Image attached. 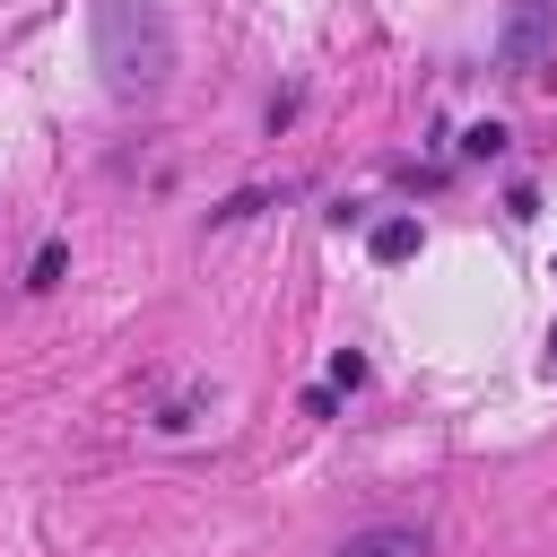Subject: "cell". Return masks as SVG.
Instances as JSON below:
<instances>
[{"mask_svg": "<svg viewBox=\"0 0 557 557\" xmlns=\"http://www.w3.org/2000/svg\"><path fill=\"white\" fill-rule=\"evenodd\" d=\"M96 61L122 96H148L165 87L174 70V26H165V0H96Z\"/></svg>", "mask_w": 557, "mask_h": 557, "instance_id": "6da1fadb", "label": "cell"}, {"mask_svg": "<svg viewBox=\"0 0 557 557\" xmlns=\"http://www.w3.org/2000/svg\"><path fill=\"white\" fill-rule=\"evenodd\" d=\"M548 52H557V0H513L505 9V35H496V61L513 78H531Z\"/></svg>", "mask_w": 557, "mask_h": 557, "instance_id": "7a4b0ae2", "label": "cell"}, {"mask_svg": "<svg viewBox=\"0 0 557 557\" xmlns=\"http://www.w3.org/2000/svg\"><path fill=\"white\" fill-rule=\"evenodd\" d=\"M339 557H426V531H409V522H374V531H357Z\"/></svg>", "mask_w": 557, "mask_h": 557, "instance_id": "3957f363", "label": "cell"}, {"mask_svg": "<svg viewBox=\"0 0 557 557\" xmlns=\"http://www.w3.org/2000/svg\"><path fill=\"white\" fill-rule=\"evenodd\" d=\"M418 252V218H392V226H374V261H409Z\"/></svg>", "mask_w": 557, "mask_h": 557, "instance_id": "277c9868", "label": "cell"}, {"mask_svg": "<svg viewBox=\"0 0 557 557\" xmlns=\"http://www.w3.org/2000/svg\"><path fill=\"white\" fill-rule=\"evenodd\" d=\"M548 366H557V331H548Z\"/></svg>", "mask_w": 557, "mask_h": 557, "instance_id": "5b68a950", "label": "cell"}]
</instances>
